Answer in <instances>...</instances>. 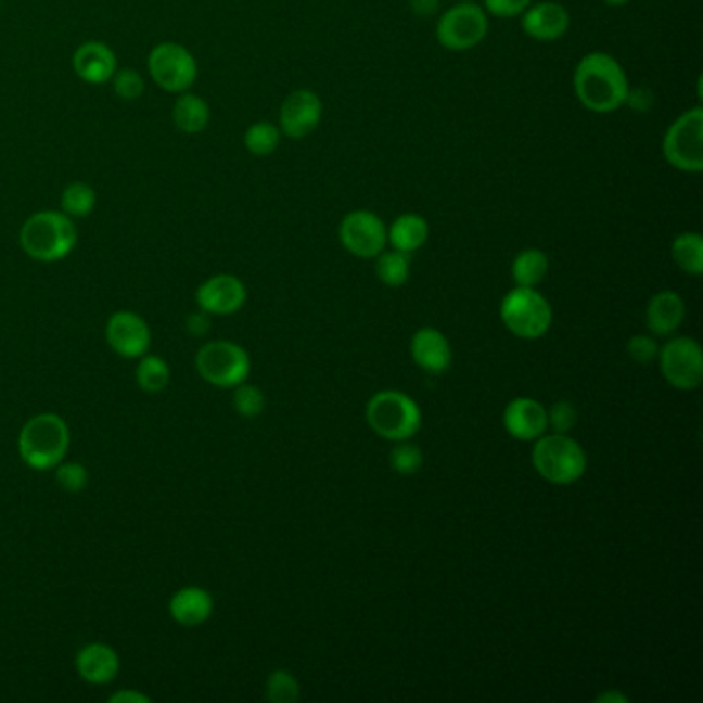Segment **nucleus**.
Masks as SVG:
<instances>
[{
    "mask_svg": "<svg viewBox=\"0 0 703 703\" xmlns=\"http://www.w3.org/2000/svg\"><path fill=\"white\" fill-rule=\"evenodd\" d=\"M171 116H174V123L178 126V130H182L187 135H199L207 128L210 110L203 98H199L194 93H184L174 104Z\"/></svg>",
    "mask_w": 703,
    "mask_h": 703,
    "instance_id": "nucleus-24",
    "label": "nucleus"
},
{
    "mask_svg": "<svg viewBox=\"0 0 703 703\" xmlns=\"http://www.w3.org/2000/svg\"><path fill=\"white\" fill-rule=\"evenodd\" d=\"M151 700L139 693V691H132V689H125V691H116L112 698H110V703H149Z\"/></svg>",
    "mask_w": 703,
    "mask_h": 703,
    "instance_id": "nucleus-40",
    "label": "nucleus"
},
{
    "mask_svg": "<svg viewBox=\"0 0 703 703\" xmlns=\"http://www.w3.org/2000/svg\"><path fill=\"white\" fill-rule=\"evenodd\" d=\"M662 157L668 166L682 174L703 171V110L702 105L682 112L666 128L662 137Z\"/></svg>",
    "mask_w": 703,
    "mask_h": 703,
    "instance_id": "nucleus-6",
    "label": "nucleus"
},
{
    "mask_svg": "<svg viewBox=\"0 0 703 703\" xmlns=\"http://www.w3.org/2000/svg\"><path fill=\"white\" fill-rule=\"evenodd\" d=\"M535 0H483V9L487 15L499 20H514L520 17Z\"/></svg>",
    "mask_w": 703,
    "mask_h": 703,
    "instance_id": "nucleus-37",
    "label": "nucleus"
},
{
    "mask_svg": "<svg viewBox=\"0 0 703 703\" xmlns=\"http://www.w3.org/2000/svg\"><path fill=\"white\" fill-rule=\"evenodd\" d=\"M627 353L636 363H650L659 357V345L652 336L638 334V336H631V341L627 343Z\"/></svg>",
    "mask_w": 703,
    "mask_h": 703,
    "instance_id": "nucleus-38",
    "label": "nucleus"
},
{
    "mask_svg": "<svg viewBox=\"0 0 703 703\" xmlns=\"http://www.w3.org/2000/svg\"><path fill=\"white\" fill-rule=\"evenodd\" d=\"M105 338L110 347L126 359L143 357L151 347V331L145 320L135 311H116L107 320Z\"/></svg>",
    "mask_w": 703,
    "mask_h": 703,
    "instance_id": "nucleus-14",
    "label": "nucleus"
},
{
    "mask_svg": "<svg viewBox=\"0 0 703 703\" xmlns=\"http://www.w3.org/2000/svg\"><path fill=\"white\" fill-rule=\"evenodd\" d=\"M578 423V411L572 402L561 400L555 402L549 411H547V425L555 432V434H567L576 427Z\"/></svg>",
    "mask_w": 703,
    "mask_h": 703,
    "instance_id": "nucleus-36",
    "label": "nucleus"
},
{
    "mask_svg": "<svg viewBox=\"0 0 703 703\" xmlns=\"http://www.w3.org/2000/svg\"><path fill=\"white\" fill-rule=\"evenodd\" d=\"M366 419L375 434L391 442H405L419 434L421 411L411 396L382 391L373 394L366 409Z\"/></svg>",
    "mask_w": 703,
    "mask_h": 703,
    "instance_id": "nucleus-5",
    "label": "nucleus"
},
{
    "mask_svg": "<svg viewBox=\"0 0 703 703\" xmlns=\"http://www.w3.org/2000/svg\"><path fill=\"white\" fill-rule=\"evenodd\" d=\"M411 254L398 250H382L375 256V274L388 287H400L409 281L411 274Z\"/></svg>",
    "mask_w": 703,
    "mask_h": 703,
    "instance_id": "nucleus-27",
    "label": "nucleus"
},
{
    "mask_svg": "<svg viewBox=\"0 0 703 703\" xmlns=\"http://www.w3.org/2000/svg\"><path fill=\"white\" fill-rule=\"evenodd\" d=\"M661 372L677 391H695L703 380V352L700 343L689 336L670 338L661 352Z\"/></svg>",
    "mask_w": 703,
    "mask_h": 703,
    "instance_id": "nucleus-11",
    "label": "nucleus"
},
{
    "mask_svg": "<svg viewBox=\"0 0 703 703\" xmlns=\"http://www.w3.org/2000/svg\"><path fill=\"white\" fill-rule=\"evenodd\" d=\"M146 64L153 81L167 93H184L196 84L199 77L196 59L180 43L166 42L155 46Z\"/></svg>",
    "mask_w": 703,
    "mask_h": 703,
    "instance_id": "nucleus-10",
    "label": "nucleus"
},
{
    "mask_svg": "<svg viewBox=\"0 0 703 703\" xmlns=\"http://www.w3.org/2000/svg\"><path fill=\"white\" fill-rule=\"evenodd\" d=\"M112 81H114L116 95L120 100H125V102L139 100L143 95V91H145L143 77L137 71H132V68H118L116 75L112 77Z\"/></svg>",
    "mask_w": 703,
    "mask_h": 703,
    "instance_id": "nucleus-34",
    "label": "nucleus"
},
{
    "mask_svg": "<svg viewBox=\"0 0 703 703\" xmlns=\"http://www.w3.org/2000/svg\"><path fill=\"white\" fill-rule=\"evenodd\" d=\"M196 372L203 380L219 388H235L248 378L250 355L235 343L213 341L196 353Z\"/></svg>",
    "mask_w": 703,
    "mask_h": 703,
    "instance_id": "nucleus-9",
    "label": "nucleus"
},
{
    "mask_svg": "<svg viewBox=\"0 0 703 703\" xmlns=\"http://www.w3.org/2000/svg\"><path fill=\"white\" fill-rule=\"evenodd\" d=\"M411 355L414 363L427 373L446 372L452 366V347L448 338L435 329H421L411 338Z\"/></svg>",
    "mask_w": 703,
    "mask_h": 703,
    "instance_id": "nucleus-19",
    "label": "nucleus"
},
{
    "mask_svg": "<svg viewBox=\"0 0 703 703\" xmlns=\"http://www.w3.org/2000/svg\"><path fill=\"white\" fill-rule=\"evenodd\" d=\"M629 79L623 64L606 52H588L574 71V91L581 107L595 114H613L629 95Z\"/></svg>",
    "mask_w": 703,
    "mask_h": 703,
    "instance_id": "nucleus-1",
    "label": "nucleus"
},
{
    "mask_svg": "<svg viewBox=\"0 0 703 703\" xmlns=\"http://www.w3.org/2000/svg\"><path fill=\"white\" fill-rule=\"evenodd\" d=\"M391 464H393V469L398 475H414L423 464V452H421L419 446H414L409 439L396 442V446L391 452Z\"/></svg>",
    "mask_w": 703,
    "mask_h": 703,
    "instance_id": "nucleus-32",
    "label": "nucleus"
},
{
    "mask_svg": "<svg viewBox=\"0 0 703 703\" xmlns=\"http://www.w3.org/2000/svg\"><path fill=\"white\" fill-rule=\"evenodd\" d=\"M187 331L192 336H205L210 331V318H208L207 311L201 310L190 314L187 320Z\"/></svg>",
    "mask_w": 703,
    "mask_h": 703,
    "instance_id": "nucleus-39",
    "label": "nucleus"
},
{
    "mask_svg": "<svg viewBox=\"0 0 703 703\" xmlns=\"http://www.w3.org/2000/svg\"><path fill=\"white\" fill-rule=\"evenodd\" d=\"M77 673L91 685H105L116 679L120 670V659L107 643H89L77 654Z\"/></svg>",
    "mask_w": 703,
    "mask_h": 703,
    "instance_id": "nucleus-20",
    "label": "nucleus"
},
{
    "mask_svg": "<svg viewBox=\"0 0 703 703\" xmlns=\"http://www.w3.org/2000/svg\"><path fill=\"white\" fill-rule=\"evenodd\" d=\"M586 452L567 434L540 435L533 448V466L555 485H572L586 473Z\"/></svg>",
    "mask_w": 703,
    "mask_h": 703,
    "instance_id": "nucleus-4",
    "label": "nucleus"
},
{
    "mask_svg": "<svg viewBox=\"0 0 703 703\" xmlns=\"http://www.w3.org/2000/svg\"><path fill=\"white\" fill-rule=\"evenodd\" d=\"M489 34V15L476 2H456L437 23L435 38L450 52H466L483 42Z\"/></svg>",
    "mask_w": 703,
    "mask_h": 703,
    "instance_id": "nucleus-8",
    "label": "nucleus"
},
{
    "mask_svg": "<svg viewBox=\"0 0 703 703\" xmlns=\"http://www.w3.org/2000/svg\"><path fill=\"white\" fill-rule=\"evenodd\" d=\"M430 238V226L425 221V217H421L419 213H405L398 215L393 221V226L388 228V242L394 250L405 252V254H413L421 246H425Z\"/></svg>",
    "mask_w": 703,
    "mask_h": 703,
    "instance_id": "nucleus-23",
    "label": "nucleus"
},
{
    "mask_svg": "<svg viewBox=\"0 0 703 703\" xmlns=\"http://www.w3.org/2000/svg\"><path fill=\"white\" fill-rule=\"evenodd\" d=\"M267 700L272 703H293L299 700V682L287 670L270 673Z\"/></svg>",
    "mask_w": 703,
    "mask_h": 703,
    "instance_id": "nucleus-31",
    "label": "nucleus"
},
{
    "mask_svg": "<svg viewBox=\"0 0 703 703\" xmlns=\"http://www.w3.org/2000/svg\"><path fill=\"white\" fill-rule=\"evenodd\" d=\"M338 240L353 256L370 260L388 246V228L372 210L359 208L341 219Z\"/></svg>",
    "mask_w": 703,
    "mask_h": 703,
    "instance_id": "nucleus-12",
    "label": "nucleus"
},
{
    "mask_svg": "<svg viewBox=\"0 0 703 703\" xmlns=\"http://www.w3.org/2000/svg\"><path fill=\"white\" fill-rule=\"evenodd\" d=\"M549 270V258L542 250L526 248L517 252L512 263V279L516 287H537Z\"/></svg>",
    "mask_w": 703,
    "mask_h": 703,
    "instance_id": "nucleus-25",
    "label": "nucleus"
},
{
    "mask_svg": "<svg viewBox=\"0 0 703 703\" xmlns=\"http://www.w3.org/2000/svg\"><path fill=\"white\" fill-rule=\"evenodd\" d=\"M98 203V194L95 190L85 184V182H73L64 188L63 196H61V207H63L64 215L73 217H87L93 213Z\"/></svg>",
    "mask_w": 703,
    "mask_h": 703,
    "instance_id": "nucleus-30",
    "label": "nucleus"
},
{
    "mask_svg": "<svg viewBox=\"0 0 703 703\" xmlns=\"http://www.w3.org/2000/svg\"><path fill=\"white\" fill-rule=\"evenodd\" d=\"M75 73L91 85H102L112 81L118 71V59L114 50L104 42H85L77 48L73 56Z\"/></svg>",
    "mask_w": 703,
    "mask_h": 703,
    "instance_id": "nucleus-18",
    "label": "nucleus"
},
{
    "mask_svg": "<svg viewBox=\"0 0 703 703\" xmlns=\"http://www.w3.org/2000/svg\"><path fill=\"white\" fill-rule=\"evenodd\" d=\"M169 366L157 355H143L137 368V382L145 393L157 394L166 391L169 384Z\"/></svg>",
    "mask_w": 703,
    "mask_h": 703,
    "instance_id": "nucleus-29",
    "label": "nucleus"
},
{
    "mask_svg": "<svg viewBox=\"0 0 703 703\" xmlns=\"http://www.w3.org/2000/svg\"><path fill=\"white\" fill-rule=\"evenodd\" d=\"M458 2H475V0H458Z\"/></svg>",
    "mask_w": 703,
    "mask_h": 703,
    "instance_id": "nucleus-43",
    "label": "nucleus"
},
{
    "mask_svg": "<svg viewBox=\"0 0 703 703\" xmlns=\"http://www.w3.org/2000/svg\"><path fill=\"white\" fill-rule=\"evenodd\" d=\"M56 481L66 494H79L87 487L89 475L87 469L79 462H61L56 466Z\"/></svg>",
    "mask_w": 703,
    "mask_h": 703,
    "instance_id": "nucleus-35",
    "label": "nucleus"
},
{
    "mask_svg": "<svg viewBox=\"0 0 703 703\" xmlns=\"http://www.w3.org/2000/svg\"><path fill=\"white\" fill-rule=\"evenodd\" d=\"M499 316L506 329L524 341L545 336L553 322V310L549 302L535 287L510 291L501 302Z\"/></svg>",
    "mask_w": 703,
    "mask_h": 703,
    "instance_id": "nucleus-7",
    "label": "nucleus"
},
{
    "mask_svg": "<svg viewBox=\"0 0 703 703\" xmlns=\"http://www.w3.org/2000/svg\"><path fill=\"white\" fill-rule=\"evenodd\" d=\"M213 597L205 588L187 586L180 588L169 600V613L176 623L184 627L203 625L213 615Z\"/></svg>",
    "mask_w": 703,
    "mask_h": 703,
    "instance_id": "nucleus-21",
    "label": "nucleus"
},
{
    "mask_svg": "<svg viewBox=\"0 0 703 703\" xmlns=\"http://www.w3.org/2000/svg\"><path fill=\"white\" fill-rule=\"evenodd\" d=\"M685 320V302L675 291L656 293L646 310L648 329L656 336H668L677 331Z\"/></svg>",
    "mask_w": 703,
    "mask_h": 703,
    "instance_id": "nucleus-22",
    "label": "nucleus"
},
{
    "mask_svg": "<svg viewBox=\"0 0 703 703\" xmlns=\"http://www.w3.org/2000/svg\"><path fill=\"white\" fill-rule=\"evenodd\" d=\"M520 17L522 31L537 42H558L572 25L570 11L555 0L533 2Z\"/></svg>",
    "mask_w": 703,
    "mask_h": 703,
    "instance_id": "nucleus-15",
    "label": "nucleus"
},
{
    "mask_svg": "<svg viewBox=\"0 0 703 703\" xmlns=\"http://www.w3.org/2000/svg\"><path fill=\"white\" fill-rule=\"evenodd\" d=\"M670 254L675 265L691 274V277H702L703 272V238L695 231H685L681 235L675 238Z\"/></svg>",
    "mask_w": 703,
    "mask_h": 703,
    "instance_id": "nucleus-26",
    "label": "nucleus"
},
{
    "mask_svg": "<svg viewBox=\"0 0 703 703\" xmlns=\"http://www.w3.org/2000/svg\"><path fill=\"white\" fill-rule=\"evenodd\" d=\"M503 427L514 439L535 442L547 432V409L535 398H516L503 411Z\"/></svg>",
    "mask_w": 703,
    "mask_h": 703,
    "instance_id": "nucleus-17",
    "label": "nucleus"
},
{
    "mask_svg": "<svg viewBox=\"0 0 703 703\" xmlns=\"http://www.w3.org/2000/svg\"><path fill=\"white\" fill-rule=\"evenodd\" d=\"M265 394L260 393V388L252 386V384H238L235 393H233V409L242 417H258L265 411Z\"/></svg>",
    "mask_w": 703,
    "mask_h": 703,
    "instance_id": "nucleus-33",
    "label": "nucleus"
},
{
    "mask_svg": "<svg viewBox=\"0 0 703 703\" xmlns=\"http://www.w3.org/2000/svg\"><path fill=\"white\" fill-rule=\"evenodd\" d=\"M606 7H625L629 0H602Z\"/></svg>",
    "mask_w": 703,
    "mask_h": 703,
    "instance_id": "nucleus-42",
    "label": "nucleus"
},
{
    "mask_svg": "<svg viewBox=\"0 0 703 703\" xmlns=\"http://www.w3.org/2000/svg\"><path fill=\"white\" fill-rule=\"evenodd\" d=\"M77 228L63 210H40L23 223L20 242L38 263H59L77 246Z\"/></svg>",
    "mask_w": 703,
    "mask_h": 703,
    "instance_id": "nucleus-2",
    "label": "nucleus"
},
{
    "mask_svg": "<svg viewBox=\"0 0 703 703\" xmlns=\"http://www.w3.org/2000/svg\"><path fill=\"white\" fill-rule=\"evenodd\" d=\"M71 446V432L63 417L42 413L31 417L20 434V455L34 471L56 469Z\"/></svg>",
    "mask_w": 703,
    "mask_h": 703,
    "instance_id": "nucleus-3",
    "label": "nucleus"
},
{
    "mask_svg": "<svg viewBox=\"0 0 703 703\" xmlns=\"http://www.w3.org/2000/svg\"><path fill=\"white\" fill-rule=\"evenodd\" d=\"M246 285L233 274H215L196 290V304L207 314L229 316L246 304Z\"/></svg>",
    "mask_w": 703,
    "mask_h": 703,
    "instance_id": "nucleus-16",
    "label": "nucleus"
},
{
    "mask_svg": "<svg viewBox=\"0 0 703 703\" xmlns=\"http://www.w3.org/2000/svg\"><path fill=\"white\" fill-rule=\"evenodd\" d=\"M597 703H627V698L619 691H606V693H600Z\"/></svg>",
    "mask_w": 703,
    "mask_h": 703,
    "instance_id": "nucleus-41",
    "label": "nucleus"
},
{
    "mask_svg": "<svg viewBox=\"0 0 703 703\" xmlns=\"http://www.w3.org/2000/svg\"><path fill=\"white\" fill-rule=\"evenodd\" d=\"M322 100L311 89H295L285 98L279 112V128L283 137L302 141L311 135L322 120Z\"/></svg>",
    "mask_w": 703,
    "mask_h": 703,
    "instance_id": "nucleus-13",
    "label": "nucleus"
},
{
    "mask_svg": "<svg viewBox=\"0 0 703 703\" xmlns=\"http://www.w3.org/2000/svg\"><path fill=\"white\" fill-rule=\"evenodd\" d=\"M281 139H283V132L279 126L260 120V123H254L246 130L244 145L256 157H269L281 145Z\"/></svg>",
    "mask_w": 703,
    "mask_h": 703,
    "instance_id": "nucleus-28",
    "label": "nucleus"
}]
</instances>
